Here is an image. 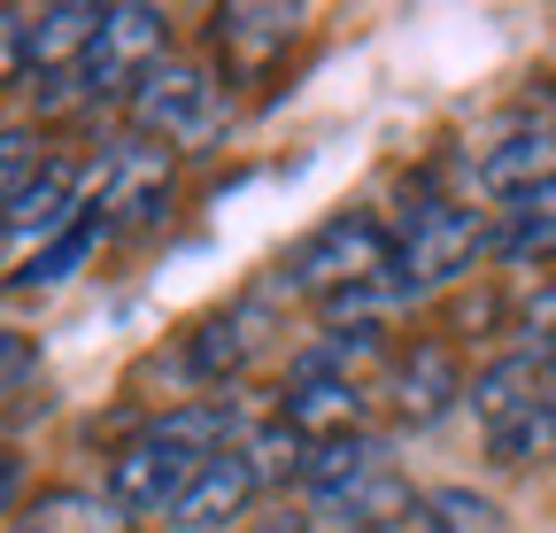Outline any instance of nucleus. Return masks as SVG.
<instances>
[{"label": "nucleus", "mask_w": 556, "mask_h": 533, "mask_svg": "<svg viewBox=\"0 0 556 533\" xmlns=\"http://www.w3.org/2000/svg\"><path fill=\"white\" fill-rule=\"evenodd\" d=\"M232 448V410L225 403H178L163 410L148 433H131L116 456H109V503L131 510V518H170V503L208 472V456Z\"/></svg>", "instance_id": "obj_1"}, {"label": "nucleus", "mask_w": 556, "mask_h": 533, "mask_svg": "<svg viewBox=\"0 0 556 533\" xmlns=\"http://www.w3.org/2000/svg\"><path fill=\"white\" fill-rule=\"evenodd\" d=\"M387 271H394V232L371 210H348V217H325L287 263H278V287L332 302V294H356V287L387 279Z\"/></svg>", "instance_id": "obj_2"}, {"label": "nucleus", "mask_w": 556, "mask_h": 533, "mask_svg": "<svg viewBox=\"0 0 556 533\" xmlns=\"http://www.w3.org/2000/svg\"><path fill=\"white\" fill-rule=\"evenodd\" d=\"M479 255H495V225H486L479 210H464V202H426V210L394 232V279L417 302V294L464 279Z\"/></svg>", "instance_id": "obj_3"}, {"label": "nucleus", "mask_w": 556, "mask_h": 533, "mask_svg": "<svg viewBox=\"0 0 556 533\" xmlns=\"http://www.w3.org/2000/svg\"><path fill=\"white\" fill-rule=\"evenodd\" d=\"M155 62H170V16L148 9V0H116V9H101V31H93V54H86V86L93 101H131V86L155 71Z\"/></svg>", "instance_id": "obj_4"}, {"label": "nucleus", "mask_w": 556, "mask_h": 533, "mask_svg": "<svg viewBox=\"0 0 556 533\" xmlns=\"http://www.w3.org/2000/svg\"><path fill=\"white\" fill-rule=\"evenodd\" d=\"M217 109H225L217 78H208L201 62H186V54L155 62V71L131 86V131H139V140H163V148L170 140H208Z\"/></svg>", "instance_id": "obj_5"}, {"label": "nucleus", "mask_w": 556, "mask_h": 533, "mask_svg": "<svg viewBox=\"0 0 556 533\" xmlns=\"http://www.w3.org/2000/svg\"><path fill=\"white\" fill-rule=\"evenodd\" d=\"M464 371H456V348L448 341H409L387 371V410L394 426H441L456 403H464Z\"/></svg>", "instance_id": "obj_6"}, {"label": "nucleus", "mask_w": 556, "mask_h": 533, "mask_svg": "<svg viewBox=\"0 0 556 533\" xmlns=\"http://www.w3.org/2000/svg\"><path fill=\"white\" fill-rule=\"evenodd\" d=\"M78 225H86V178H78V163H70V155H47V170L16 193L9 210H0V232H9V240H31V255L54 248L62 232H78Z\"/></svg>", "instance_id": "obj_7"}, {"label": "nucleus", "mask_w": 556, "mask_h": 533, "mask_svg": "<svg viewBox=\"0 0 556 533\" xmlns=\"http://www.w3.org/2000/svg\"><path fill=\"white\" fill-rule=\"evenodd\" d=\"M255 487H263V464H255V448H225V456H208V472L170 503V533H217L225 518H240L248 503H255Z\"/></svg>", "instance_id": "obj_8"}, {"label": "nucleus", "mask_w": 556, "mask_h": 533, "mask_svg": "<svg viewBox=\"0 0 556 533\" xmlns=\"http://www.w3.org/2000/svg\"><path fill=\"white\" fill-rule=\"evenodd\" d=\"M170 193V148L155 140H124L109 163H101V225L124 232V225H148Z\"/></svg>", "instance_id": "obj_9"}, {"label": "nucleus", "mask_w": 556, "mask_h": 533, "mask_svg": "<svg viewBox=\"0 0 556 533\" xmlns=\"http://www.w3.org/2000/svg\"><path fill=\"white\" fill-rule=\"evenodd\" d=\"M278 426H287L302 448L348 441V433H364V386L356 379H294L287 403H278Z\"/></svg>", "instance_id": "obj_10"}, {"label": "nucleus", "mask_w": 556, "mask_h": 533, "mask_svg": "<svg viewBox=\"0 0 556 533\" xmlns=\"http://www.w3.org/2000/svg\"><path fill=\"white\" fill-rule=\"evenodd\" d=\"M479 186L495 193V202H518V193L556 186V124H518V131H503V140L479 155Z\"/></svg>", "instance_id": "obj_11"}, {"label": "nucleus", "mask_w": 556, "mask_h": 533, "mask_svg": "<svg viewBox=\"0 0 556 533\" xmlns=\"http://www.w3.org/2000/svg\"><path fill=\"white\" fill-rule=\"evenodd\" d=\"M317 510H325L332 525H348V533H394L409 510H426V495H417V487L394 472V456H387V464H371L364 480H348V487H340L332 503H317Z\"/></svg>", "instance_id": "obj_12"}, {"label": "nucleus", "mask_w": 556, "mask_h": 533, "mask_svg": "<svg viewBox=\"0 0 556 533\" xmlns=\"http://www.w3.org/2000/svg\"><path fill=\"white\" fill-rule=\"evenodd\" d=\"M93 31H101V9H93V0H54V9L24 16V54H31V71H39V78L78 71V62L93 54Z\"/></svg>", "instance_id": "obj_13"}, {"label": "nucleus", "mask_w": 556, "mask_h": 533, "mask_svg": "<svg viewBox=\"0 0 556 533\" xmlns=\"http://www.w3.org/2000/svg\"><path fill=\"white\" fill-rule=\"evenodd\" d=\"M556 386V371H541L533 356H495V364H486V371H471V394H464V403H471V418H479V433H495V426H510L526 403H541V394Z\"/></svg>", "instance_id": "obj_14"}, {"label": "nucleus", "mask_w": 556, "mask_h": 533, "mask_svg": "<svg viewBox=\"0 0 556 533\" xmlns=\"http://www.w3.org/2000/svg\"><path fill=\"white\" fill-rule=\"evenodd\" d=\"M263 325H270V309H263V294L255 302H240V309H225V317H208L201 332H193V348H186V364H193V379H232L255 348H263Z\"/></svg>", "instance_id": "obj_15"}, {"label": "nucleus", "mask_w": 556, "mask_h": 533, "mask_svg": "<svg viewBox=\"0 0 556 533\" xmlns=\"http://www.w3.org/2000/svg\"><path fill=\"white\" fill-rule=\"evenodd\" d=\"M495 263H556V186L495 210Z\"/></svg>", "instance_id": "obj_16"}, {"label": "nucleus", "mask_w": 556, "mask_h": 533, "mask_svg": "<svg viewBox=\"0 0 556 533\" xmlns=\"http://www.w3.org/2000/svg\"><path fill=\"white\" fill-rule=\"evenodd\" d=\"M371 464H387V441L379 433H348V441H325V448H302V487L317 495V503H332L348 480H364Z\"/></svg>", "instance_id": "obj_17"}, {"label": "nucleus", "mask_w": 556, "mask_h": 533, "mask_svg": "<svg viewBox=\"0 0 556 533\" xmlns=\"http://www.w3.org/2000/svg\"><path fill=\"white\" fill-rule=\"evenodd\" d=\"M294 24H302V9H255V0H240V9L217 16V47L232 62H270V54H287Z\"/></svg>", "instance_id": "obj_18"}, {"label": "nucleus", "mask_w": 556, "mask_h": 533, "mask_svg": "<svg viewBox=\"0 0 556 533\" xmlns=\"http://www.w3.org/2000/svg\"><path fill=\"white\" fill-rule=\"evenodd\" d=\"M16 533H131V510H116L109 495H86V487H62Z\"/></svg>", "instance_id": "obj_19"}, {"label": "nucleus", "mask_w": 556, "mask_h": 533, "mask_svg": "<svg viewBox=\"0 0 556 533\" xmlns=\"http://www.w3.org/2000/svg\"><path fill=\"white\" fill-rule=\"evenodd\" d=\"M486 456H495L503 472H526V464L556 456V386L541 394V403H526L510 426H495V433H486Z\"/></svg>", "instance_id": "obj_20"}, {"label": "nucleus", "mask_w": 556, "mask_h": 533, "mask_svg": "<svg viewBox=\"0 0 556 533\" xmlns=\"http://www.w3.org/2000/svg\"><path fill=\"white\" fill-rule=\"evenodd\" d=\"M426 533H510L503 503L479 495V487H426Z\"/></svg>", "instance_id": "obj_21"}, {"label": "nucleus", "mask_w": 556, "mask_h": 533, "mask_svg": "<svg viewBox=\"0 0 556 533\" xmlns=\"http://www.w3.org/2000/svg\"><path fill=\"white\" fill-rule=\"evenodd\" d=\"M510 348L533 356L541 371H556V279H541V287L518 302V317H510Z\"/></svg>", "instance_id": "obj_22"}, {"label": "nucleus", "mask_w": 556, "mask_h": 533, "mask_svg": "<svg viewBox=\"0 0 556 533\" xmlns=\"http://www.w3.org/2000/svg\"><path fill=\"white\" fill-rule=\"evenodd\" d=\"M101 232H109V225H101V217H86L78 232H62L54 248H39V255L24 263V287H62V279L78 271V263H86L93 248H101Z\"/></svg>", "instance_id": "obj_23"}, {"label": "nucleus", "mask_w": 556, "mask_h": 533, "mask_svg": "<svg viewBox=\"0 0 556 533\" xmlns=\"http://www.w3.org/2000/svg\"><path fill=\"white\" fill-rule=\"evenodd\" d=\"M47 170V155H39V131H24V124H0V210L16 202V193L31 186Z\"/></svg>", "instance_id": "obj_24"}, {"label": "nucleus", "mask_w": 556, "mask_h": 533, "mask_svg": "<svg viewBox=\"0 0 556 533\" xmlns=\"http://www.w3.org/2000/svg\"><path fill=\"white\" fill-rule=\"evenodd\" d=\"M31 371H39V348H31V332L0 325V394H9V386H24Z\"/></svg>", "instance_id": "obj_25"}, {"label": "nucleus", "mask_w": 556, "mask_h": 533, "mask_svg": "<svg viewBox=\"0 0 556 533\" xmlns=\"http://www.w3.org/2000/svg\"><path fill=\"white\" fill-rule=\"evenodd\" d=\"M16 71H31V54H24V16L0 9V86H9Z\"/></svg>", "instance_id": "obj_26"}, {"label": "nucleus", "mask_w": 556, "mask_h": 533, "mask_svg": "<svg viewBox=\"0 0 556 533\" xmlns=\"http://www.w3.org/2000/svg\"><path fill=\"white\" fill-rule=\"evenodd\" d=\"M16 495H24V456H16V448H0V518L16 510Z\"/></svg>", "instance_id": "obj_27"}, {"label": "nucleus", "mask_w": 556, "mask_h": 533, "mask_svg": "<svg viewBox=\"0 0 556 533\" xmlns=\"http://www.w3.org/2000/svg\"><path fill=\"white\" fill-rule=\"evenodd\" d=\"M248 533H309V518H294V510H278V518H255Z\"/></svg>", "instance_id": "obj_28"}]
</instances>
